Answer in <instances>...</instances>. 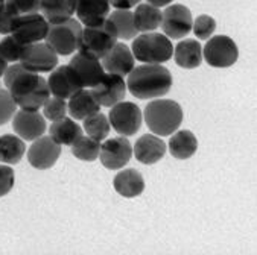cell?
<instances>
[{"instance_id":"6da1fadb","label":"cell","mask_w":257,"mask_h":255,"mask_svg":"<svg viewBox=\"0 0 257 255\" xmlns=\"http://www.w3.org/2000/svg\"><path fill=\"white\" fill-rule=\"evenodd\" d=\"M4 81L5 88L11 93L17 107L22 110L38 111L50 97L47 79L26 70L20 63L8 66Z\"/></svg>"},{"instance_id":"f546056e","label":"cell","mask_w":257,"mask_h":255,"mask_svg":"<svg viewBox=\"0 0 257 255\" xmlns=\"http://www.w3.org/2000/svg\"><path fill=\"white\" fill-rule=\"evenodd\" d=\"M88 137L97 140V141H102L105 140L110 134V129H111V125H110V120L108 117L104 114V113H94L91 116H88L87 119H84V128H82Z\"/></svg>"},{"instance_id":"9c48e42d","label":"cell","mask_w":257,"mask_h":255,"mask_svg":"<svg viewBox=\"0 0 257 255\" xmlns=\"http://www.w3.org/2000/svg\"><path fill=\"white\" fill-rule=\"evenodd\" d=\"M19 63L26 70L41 75L52 72L58 66V55L46 41H41L26 46Z\"/></svg>"},{"instance_id":"44dd1931","label":"cell","mask_w":257,"mask_h":255,"mask_svg":"<svg viewBox=\"0 0 257 255\" xmlns=\"http://www.w3.org/2000/svg\"><path fill=\"white\" fill-rule=\"evenodd\" d=\"M172 57L181 69H196L202 63V47L198 40L186 38L174 47Z\"/></svg>"},{"instance_id":"7a4b0ae2","label":"cell","mask_w":257,"mask_h":255,"mask_svg":"<svg viewBox=\"0 0 257 255\" xmlns=\"http://www.w3.org/2000/svg\"><path fill=\"white\" fill-rule=\"evenodd\" d=\"M172 73L163 64H142L128 75L126 88L142 100L163 97L171 91Z\"/></svg>"},{"instance_id":"7c38bea8","label":"cell","mask_w":257,"mask_h":255,"mask_svg":"<svg viewBox=\"0 0 257 255\" xmlns=\"http://www.w3.org/2000/svg\"><path fill=\"white\" fill-rule=\"evenodd\" d=\"M49 31V23L47 20L40 14V13H34V14H25V16H19L17 23L14 26L13 31V37L25 44H35V43H41L46 40Z\"/></svg>"},{"instance_id":"60d3db41","label":"cell","mask_w":257,"mask_h":255,"mask_svg":"<svg viewBox=\"0 0 257 255\" xmlns=\"http://www.w3.org/2000/svg\"><path fill=\"white\" fill-rule=\"evenodd\" d=\"M7 69H8V63H7V61H4L2 58H0V78H2V76L5 75Z\"/></svg>"},{"instance_id":"8fae6325","label":"cell","mask_w":257,"mask_h":255,"mask_svg":"<svg viewBox=\"0 0 257 255\" xmlns=\"http://www.w3.org/2000/svg\"><path fill=\"white\" fill-rule=\"evenodd\" d=\"M133 157V144L126 137H114L100 144L99 160L110 170L123 169Z\"/></svg>"},{"instance_id":"30bf717a","label":"cell","mask_w":257,"mask_h":255,"mask_svg":"<svg viewBox=\"0 0 257 255\" xmlns=\"http://www.w3.org/2000/svg\"><path fill=\"white\" fill-rule=\"evenodd\" d=\"M192 13L187 7L175 4L168 5L162 13V28L163 34L172 40H181L192 32Z\"/></svg>"},{"instance_id":"e0dca14e","label":"cell","mask_w":257,"mask_h":255,"mask_svg":"<svg viewBox=\"0 0 257 255\" xmlns=\"http://www.w3.org/2000/svg\"><path fill=\"white\" fill-rule=\"evenodd\" d=\"M100 64L107 73H114L125 78L136 67V58L125 43H116L110 52L100 60Z\"/></svg>"},{"instance_id":"9a60e30c","label":"cell","mask_w":257,"mask_h":255,"mask_svg":"<svg viewBox=\"0 0 257 255\" xmlns=\"http://www.w3.org/2000/svg\"><path fill=\"white\" fill-rule=\"evenodd\" d=\"M61 155V144H58L50 135H41L34 140L28 152V161L32 167L46 170L52 167Z\"/></svg>"},{"instance_id":"83f0119b","label":"cell","mask_w":257,"mask_h":255,"mask_svg":"<svg viewBox=\"0 0 257 255\" xmlns=\"http://www.w3.org/2000/svg\"><path fill=\"white\" fill-rule=\"evenodd\" d=\"M25 141L19 135L5 134L0 137V161L5 164H19L25 155Z\"/></svg>"},{"instance_id":"277c9868","label":"cell","mask_w":257,"mask_h":255,"mask_svg":"<svg viewBox=\"0 0 257 255\" xmlns=\"http://www.w3.org/2000/svg\"><path fill=\"white\" fill-rule=\"evenodd\" d=\"M117 40L119 38H117L116 28L107 19L100 23L82 28L78 52L90 58L102 60L113 49Z\"/></svg>"},{"instance_id":"b9f144b4","label":"cell","mask_w":257,"mask_h":255,"mask_svg":"<svg viewBox=\"0 0 257 255\" xmlns=\"http://www.w3.org/2000/svg\"><path fill=\"white\" fill-rule=\"evenodd\" d=\"M4 4H7V0H0V5H4Z\"/></svg>"},{"instance_id":"5bb4252c","label":"cell","mask_w":257,"mask_h":255,"mask_svg":"<svg viewBox=\"0 0 257 255\" xmlns=\"http://www.w3.org/2000/svg\"><path fill=\"white\" fill-rule=\"evenodd\" d=\"M90 91L100 107L111 108L113 105L123 100L126 93V82L119 75L105 73L93 88H90Z\"/></svg>"},{"instance_id":"2e32d148","label":"cell","mask_w":257,"mask_h":255,"mask_svg":"<svg viewBox=\"0 0 257 255\" xmlns=\"http://www.w3.org/2000/svg\"><path fill=\"white\" fill-rule=\"evenodd\" d=\"M46 119L40 111L20 110L13 117V129L22 140H37L46 132Z\"/></svg>"},{"instance_id":"f1b7e54d","label":"cell","mask_w":257,"mask_h":255,"mask_svg":"<svg viewBox=\"0 0 257 255\" xmlns=\"http://www.w3.org/2000/svg\"><path fill=\"white\" fill-rule=\"evenodd\" d=\"M108 20L114 25L117 31V38L120 40H134L137 37V29L134 25V17L130 10H116L108 14Z\"/></svg>"},{"instance_id":"e575fe53","label":"cell","mask_w":257,"mask_h":255,"mask_svg":"<svg viewBox=\"0 0 257 255\" xmlns=\"http://www.w3.org/2000/svg\"><path fill=\"white\" fill-rule=\"evenodd\" d=\"M19 16L20 14L10 4L0 5V34L11 35L14 31V26L17 23Z\"/></svg>"},{"instance_id":"ba28073f","label":"cell","mask_w":257,"mask_h":255,"mask_svg":"<svg viewBox=\"0 0 257 255\" xmlns=\"http://www.w3.org/2000/svg\"><path fill=\"white\" fill-rule=\"evenodd\" d=\"M108 120L117 134L122 137H131L140 131L143 125V114L133 102L120 100L119 104L111 107Z\"/></svg>"},{"instance_id":"603a6c76","label":"cell","mask_w":257,"mask_h":255,"mask_svg":"<svg viewBox=\"0 0 257 255\" xmlns=\"http://www.w3.org/2000/svg\"><path fill=\"white\" fill-rule=\"evenodd\" d=\"M40 11L49 25L61 23L75 16L76 0H41Z\"/></svg>"},{"instance_id":"d590c367","label":"cell","mask_w":257,"mask_h":255,"mask_svg":"<svg viewBox=\"0 0 257 255\" xmlns=\"http://www.w3.org/2000/svg\"><path fill=\"white\" fill-rule=\"evenodd\" d=\"M17 113V104L14 102L11 93L5 88H0V126L10 122Z\"/></svg>"},{"instance_id":"52a82bcc","label":"cell","mask_w":257,"mask_h":255,"mask_svg":"<svg viewBox=\"0 0 257 255\" xmlns=\"http://www.w3.org/2000/svg\"><path fill=\"white\" fill-rule=\"evenodd\" d=\"M239 58V49L236 43L227 35L210 37L207 44L202 47V60L210 67L227 69L236 64Z\"/></svg>"},{"instance_id":"4316f807","label":"cell","mask_w":257,"mask_h":255,"mask_svg":"<svg viewBox=\"0 0 257 255\" xmlns=\"http://www.w3.org/2000/svg\"><path fill=\"white\" fill-rule=\"evenodd\" d=\"M137 32H154L162 25V11L149 4H139L133 13Z\"/></svg>"},{"instance_id":"cb8c5ba5","label":"cell","mask_w":257,"mask_h":255,"mask_svg":"<svg viewBox=\"0 0 257 255\" xmlns=\"http://www.w3.org/2000/svg\"><path fill=\"white\" fill-rule=\"evenodd\" d=\"M114 190L123 197H137L145 190L143 175L136 169L120 170L113 181Z\"/></svg>"},{"instance_id":"836d02e7","label":"cell","mask_w":257,"mask_h":255,"mask_svg":"<svg viewBox=\"0 0 257 255\" xmlns=\"http://www.w3.org/2000/svg\"><path fill=\"white\" fill-rule=\"evenodd\" d=\"M216 31V22L210 16H198L192 23V32L199 40H209Z\"/></svg>"},{"instance_id":"8992f818","label":"cell","mask_w":257,"mask_h":255,"mask_svg":"<svg viewBox=\"0 0 257 255\" xmlns=\"http://www.w3.org/2000/svg\"><path fill=\"white\" fill-rule=\"evenodd\" d=\"M82 28L84 26L81 25V22L73 17L61 23L49 25L44 41L55 50L57 55H72L79 47Z\"/></svg>"},{"instance_id":"4dcf8cb0","label":"cell","mask_w":257,"mask_h":255,"mask_svg":"<svg viewBox=\"0 0 257 255\" xmlns=\"http://www.w3.org/2000/svg\"><path fill=\"white\" fill-rule=\"evenodd\" d=\"M72 154L81 160V161H94L99 158V150H100V141L88 137L81 135L72 146Z\"/></svg>"},{"instance_id":"d4e9b609","label":"cell","mask_w":257,"mask_h":255,"mask_svg":"<svg viewBox=\"0 0 257 255\" xmlns=\"http://www.w3.org/2000/svg\"><path fill=\"white\" fill-rule=\"evenodd\" d=\"M169 152L174 158L178 160H187L192 155H195V152L198 149V140L193 135L192 131L189 129H181L175 131L169 140Z\"/></svg>"},{"instance_id":"ab89813d","label":"cell","mask_w":257,"mask_h":255,"mask_svg":"<svg viewBox=\"0 0 257 255\" xmlns=\"http://www.w3.org/2000/svg\"><path fill=\"white\" fill-rule=\"evenodd\" d=\"M146 2L152 7H157V8H162V7H168L171 5L174 0H146Z\"/></svg>"},{"instance_id":"7402d4cb","label":"cell","mask_w":257,"mask_h":255,"mask_svg":"<svg viewBox=\"0 0 257 255\" xmlns=\"http://www.w3.org/2000/svg\"><path fill=\"white\" fill-rule=\"evenodd\" d=\"M100 108L102 107L97 104L96 99L91 94V91L87 88H82L78 93H75L67 102V113L75 120H84L88 116L99 113Z\"/></svg>"},{"instance_id":"ac0fdd59","label":"cell","mask_w":257,"mask_h":255,"mask_svg":"<svg viewBox=\"0 0 257 255\" xmlns=\"http://www.w3.org/2000/svg\"><path fill=\"white\" fill-rule=\"evenodd\" d=\"M166 147L168 146L162 137L156 134H145L139 137V140L136 141L133 147V154L136 155L137 161H140L142 164L151 166V164L159 163L165 157Z\"/></svg>"},{"instance_id":"4fadbf2b","label":"cell","mask_w":257,"mask_h":255,"mask_svg":"<svg viewBox=\"0 0 257 255\" xmlns=\"http://www.w3.org/2000/svg\"><path fill=\"white\" fill-rule=\"evenodd\" d=\"M47 87L50 96L61 97V99H70L75 93L84 88L81 78L69 64L60 67L57 66L50 72L47 78Z\"/></svg>"},{"instance_id":"f35d334b","label":"cell","mask_w":257,"mask_h":255,"mask_svg":"<svg viewBox=\"0 0 257 255\" xmlns=\"http://www.w3.org/2000/svg\"><path fill=\"white\" fill-rule=\"evenodd\" d=\"M110 7H114V10H131L136 8L142 0H108Z\"/></svg>"},{"instance_id":"1f68e13d","label":"cell","mask_w":257,"mask_h":255,"mask_svg":"<svg viewBox=\"0 0 257 255\" xmlns=\"http://www.w3.org/2000/svg\"><path fill=\"white\" fill-rule=\"evenodd\" d=\"M25 44L19 43L13 35L5 37L2 41H0V58L7 63H19L22 55H23V50H25Z\"/></svg>"},{"instance_id":"d6986e66","label":"cell","mask_w":257,"mask_h":255,"mask_svg":"<svg viewBox=\"0 0 257 255\" xmlns=\"http://www.w3.org/2000/svg\"><path fill=\"white\" fill-rule=\"evenodd\" d=\"M69 66L78 73V76L82 81L84 88H93L102 79V76L107 73L100 64V60L85 57L79 52L73 55Z\"/></svg>"},{"instance_id":"ffe728a7","label":"cell","mask_w":257,"mask_h":255,"mask_svg":"<svg viewBox=\"0 0 257 255\" xmlns=\"http://www.w3.org/2000/svg\"><path fill=\"white\" fill-rule=\"evenodd\" d=\"M78 20L84 26H91L108 19L110 2L108 0H76Z\"/></svg>"},{"instance_id":"d6a6232c","label":"cell","mask_w":257,"mask_h":255,"mask_svg":"<svg viewBox=\"0 0 257 255\" xmlns=\"http://www.w3.org/2000/svg\"><path fill=\"white\" fill-rule=\"evenodd\" d=\"M66 114H67V102H66V99L50 96L46 100V104L43 105L44 119L55 122V120H60V119L66 117Z\"/></svg>"},{"instance_id":"5b68a950","label":"cell","mask_w":257,"mask_h":255,"mask_svg":"<svg viewBox=\"0 0 257 255\" xmlns=\"http://www.w3.org/2000/svg\"><path fill=\"white\" fill-rule=\"evenodd\" d=\"M131 52L143 64H165L174 55V46L165 34L145 32L134 38Z\"/></svg>"},{"instance_id":"8d00e7d4","label":"cell","mask_w":257,"mask_h":255,"mask_svg":"<svg viewBox=\"0 0 257 255\" xmlns=\"http://www.w3.org/2000/svg\"><path fill=\"white\" fill-rule=\"evenodd\" d=\"M7 4H10L20 16H25L40 13L41 0H7Z\"/></svg>"},{"instance_id":"74e56055","label":"cell","mask_w":257,"mask_h":255,"mask_svg":"<svg viewBox=\"0 0 257 255\" xmlns=\"http://www.w3.org/2000/svg\"><path fill=\"white\" fill-rule=\"evenodd\" d=\"M14 187V170L10 166L0 164V197L8 194Z\"/></svg>"},{"instance_id":"3957f363","label":"cell","mask_w":257,"mask_h":255,"mask_svg":"<svg viewBox=\"0 0 257 255\" xmlns=\"http://www.w3.org/2000/svg\"><path fill=\"white\" fill-rule=\"evenodd\" d=\"M143 119L152 134L168 137L180 128L183 122V110L175 100L154 99L145 107Z\"/></svg>"},{"instance_id":"484cf974","label":"cell","mask_w":257,"mask_h":255,"mask_svg":"<svg viewBox=\"0 0 257 255\" xmlns=\"http://www.w3.org/2000/svg\"><path fill=\"white\" fill-rule=\"evenodd\" d=\"M49 134L58 144L72 146L81 135H84V129L69 117H63L60 120L52 122L49 128Z\"/></svg>"}]
</instances>
